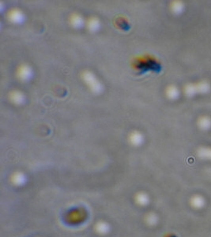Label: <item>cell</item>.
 <instances>
[{"instance_id": "obj_1", "label": "cell", "mask_w": 211, "mask_h": 237, "mask_svg": "<svg viewBox=\"0 0 211 237\" xmlns=\"http://www.w3.org/2000/svg\"><path fill=\"white\" fill-rule=\"evenodd\" d=\"M81 77L82 81L92 93L97 95L102 93L104 91V86L93 73L89 71H84L82 72Z\"/></svg>"}, {"instance_id": "obj_2", "label": "cell", "mask_w": 211, "mask_h": 237, "mask_svg": "<svg viewBox=\"0 0 211 237\" xmlns=\"http://www.w3.org/2000/svg\"><path fill=\"white\" fill-rule=\"evenodd\" d=\"M16 76L19 81L27 82L33 78V71L29 65L26 63H22L17 68Z\"/></svg>"}, {"instance_id": "obj_3", "label": "cell", "mask_w": 211, "mask_h": 237, "mask_svg": "<svg viewBox=\"0 0 211 237\" xmlns=\"http://www.w3.org/2000/svg\"><path fill=\"white\" fill-rule=\"evenodd\" d=\"M7 19L11 23L19 25V24L23 23L25 19V16L20 9L13 8L11 9L7 13Z\"/></svg>"}, {"instance_id": "obj_4", "label": "cell", "mask_w": 211, "mask_h": 237, "mask_svg": "<svg viewBox=\"0 0 211 237\" xmlns=\"http://www.w3.org/2000/svg\"><path fill=\"white\" fill-rule=\"evenodd\" d=\"M69 23L71 27L75 29H81L84 26H86V21L83 18L81 14L78 13H74L70 16Z\"/></svg>"}, {"instance_id": "obj_5", "label": "cell", "mask_w": 211, "mask_h": 237, "mask_svg": "<svg viewBox=\"0 0 211 237\" xmlns=\"http://www.w3.org/2000/svg\"><path fill=\"white\" fill-rule=\"evenodd\" d=\"M9 99L10 102L14 105H22L25 102V95L20 90L14 89L12 90L9 94Z\"/></svg>"}, {"instance_id": "obj_6", "label": "cell", "mask_w": 211, "mask_h": 237, "mask_svg": "<svg viewBox=\"0 0 211 237\" xmlns=\"http://www.w3.org/2000/svg\"><path fill=\"white\" fill-rule=\"evenodd\" d=\"M101 21L95 16H92L86 21V26L89 32L96 33L101 29Z\"/></svg>"}, {"instance_id": "obj_7", "label": "cell", "mask_w": 211, "mask_h": 237, "mask_svg": "<svg viewBox=\"0 0 211 237\" xmlns=\"http://www.w3.org/2000/svg\"><path fill=\"white\" fill-rule=\"evenodd\" d=\"M129 142L134 145H139L143 142V134L139 130H133L129 134Z\"/></svg>"}, {"instance_id": "obj_8", "label": "cell", "mask_w": 211, "mask_h": 237, "mask_svg": "<svg viewBox=\"0 0 211 237\" xmlns=\"http://www.w3.org/2000/svg\"><path fill=\"white\" fill-rule=\"evenodd\" d=\"M166 94L168 96V97H169L170 99H176L178 97L179 91L177 89V87L171 86L169 87H168V89H166Z\"/></svg>"}, {"instance_id": "obj_9", "label": "cell", "mask_w": 211, "mask_h": 237, "mask_svg": "<svg viewBox=\"0 0 211 237\" xmlns=\"http://www.w3.org/2000/svg\"><path fill=\"white\" fill-rule=\"evenodd\" d=\"M183 10V5L179 2H174L171 4V10L175 13H180Z\"/></svg>"}]
</instances>
